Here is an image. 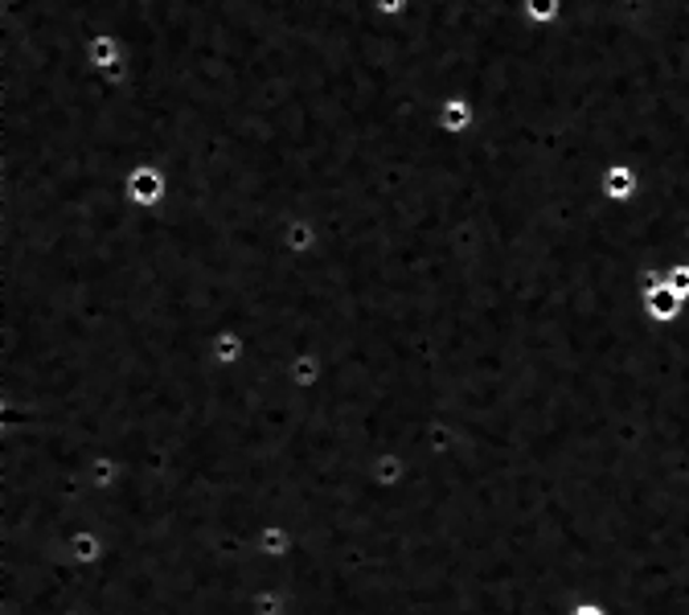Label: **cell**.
Instances as JSON below:
<instances>
[{
  "mask_svg": "<svg viewBox=\"0 0 689 615\" xmlns=\"http://www.w3.org/2000/svg\"><path fill=\"white\" fill-rule=\"evenodd\" d=\"M403 9V0H378V13H398Z\"/></svg>",
  "mask_w": 689,
  "mask_h": 615,
  "instance_id": "obj_6",
  "label": "cell"
},
{
  "mask_svg": "<svg viewBox=\"0 0 689 615\" xmlns=\"http://www.w3.org/2000/svg\"><path fill=\"white\" fill-rule=\"evenodd\" d=\"M566 615H608V607H603V603H596V599H578V603Z\"/></svg>",
  "mask_w": 689,
  "mask_h": 615,
  "instance_id": "obj_5",
  "label": "cell"
},
{
  "mask_svg": "<svg viewBox=\"0 0 689 615\" xmlns=\"http://www.w3.org/2000/svg\"><path fill=\"white\" fill-rule=\"evenodd\" d=\"M472 119H476V112H472V103L468 99H444V107H439V131L444 136H460V131L472 128Z\"/></svg>",
  "mask_w": 689,
  "mask_h": 615,
  "instance_id": "obj_2",
  "label": "cell"
},
{
  "mask_svg": "<svg viewBox=\"0 0 689 615\" xmlns=\"http://www.w3.org/2000/svg\"><path fill=\"white\" fill-rule=\"evenodd\" d=\"M633 172H628V168H608V197H612V202H620V197H628V193H633Z\"/></svg>",
  "mask_w": 689,
  "mask_h": 615,
  "instance_id": "obj_3",
  "label": "cell"
},
{
  "mask_svg": "<svg viewBox=\"0 0 689 615\" xmlns=\"http://www.w3.org/2000/svg\"><path fill=\"white\" fill-rule=\"evenodd\" d=\"M525 17L538 21V25H550L559 17V0H525Z\"/></svg>",
  "mask_w": 689,
  "mask_h": 615,
  "instance_id": "obj_4",
  "label": "cell"
},
{
  "mask_svg": "<svg viewBox=\"0 0 689 615\" xmlns=\"http://www.w3.org/2000/svg\"><path fill=\"white\" fill-rule=\"evenodd\" d=\"M124 197L131 205H140V209L161 205V197H165V172H161V165H140L131 177H124Z\"/></svg>",
  "mask_w": 689,
  "mask_h": 615,
  "instance_id": "obj_1",
  "label": "cell"
}]
</instances>
